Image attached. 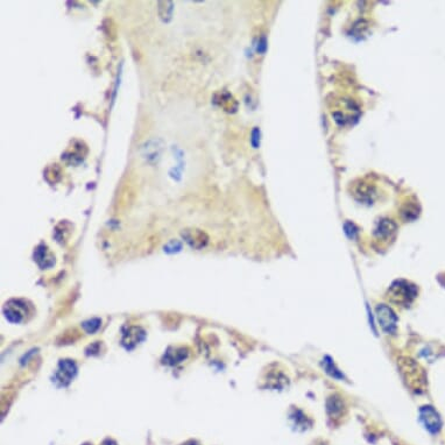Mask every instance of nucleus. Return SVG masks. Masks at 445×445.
Wrapping results in <instances>:
<instances>
[{"instance_id":"nucleus-1","label":"nucleus","mask_w":445,"mask_h":445,"mask_svg":"<svg viewBox=\"0 0 445 445\" xmlns=\"http://www.w3.org/2000/svg\"><path fill=\"white\" fill-rule=\"evenodd\" d=\"M334 103V109L331 110L332 117L340 125L348 124L353 120H357L359 117V108L354 104L351 99L340 98Z\"/></svg>"},{"instance_id":"nucleus-2","label":"nucleus","mask_w":445,"mask_h":445,"mask_svg":"<svg viewBox=\"0 0 445 445\" xmlns=\"http://www.w3.org/2000/svg\"><path fill=\"white\" fill-rule=\"evenodd\" d=\"M391 291V298L395 302H400V303H408L409 304L411 301L414 300L416 296V288L415 285H411L406 281H397L393 287L390 289Z\"/></svg>"},{"instance_id":"nucleus-3","label":"nucleus","mask_w":445,"mask_h":445,"mask_svg":"<svg viewBox=\"0 0 445 445\" xmlns=\"http://www.w3.org/2000/svg\"><path fill=\"white\" fill-rule=\"evenodd\" d=\"M5 317L11 323H21L27 316V305L21 300H11L4 307Z\"/></svg>"},{"instance_id":"nucleus-4","label":"nucleus","mask_w":445,"mask_h":445,"mask_svg":"<svg viewBox=\"0 0 445 445\" xmlns=\"http://www.w3.org/2000/svg\"><path fill=\"white\" fill-rule=\"evenodd\" d=\"M375 313H377V318L379 322V325L383 328V330L387 334H391L396 330V323H397V317L394 314V311L390 308H388L387 305H378L375 309Z\"/></svg>"},{"instance_id":"nucleus-5","label":"nucleus","mask_w":445,"mask_h":445,"mask_svg":"<svg viewBox=\"0 0 445 445\" xmlns=\"http://www.w3.org/2000/svg\"><path fill=\"white\" fill-rule=\"evenodd\" d=\"M77 374V366L72 360H61L58 364V370L56 371L54 381L61 386H68L70 381Z\"/></svg>"},{"instance_id":"nucleus-6","label":"nucleus","mask_w":445,"mask_h":445,"mask_svg":"<svg viewBox=\"0 0 445 445\" xmlns=\"http://www.w3.org/2000/svg\"><path fill=\"white\" fill-rule=\"evenodd\" d=\"M185 242L194 250H202L208 245L209 237L205 232L198 228H188L182 233Z\"/></svg>"},{"instance_id":"nucleus-7","label":"nucleus","mask_w":445,"mask_h":445,"mask_svg":"<svg viewBox=\"0 0 445 445\" xmlns=\"http://www.w3.org/2000/svg\"><path fill=\"white\" fill-rule=\"evenodd\" d=\"M375 195H377L375 187L366 181H360L359 183L353 185V196L359 202L370 204L374 201Z\"/></svg>"},{"instance_id":"nucleus-8","label":"nucleus","mask_w":445,"mask_h":445,"mask_svg":"<svg viewBox=\"0 0 445 445\" xmlns=\"http://www.w3.org/2000/svg\"><path fill=\"white\" fill-rule=\"evenodd\" d=\"M146 334L144 329L140 327H131L124 332L122 336V345L127 350H133L138 344H140L145 339Z\"/></svg>"},{"instance_id":"nucleus-9","label":"nucleus","mask_w":445,"mask_h":445,"mask_svg":"<svg viewBox=\"0 0 445 445\" xmlns=\"http://www.w3.org/2000/svg\"><path fill=\"white\" fill-rule=\"evenodd\" d=\"M421 420L430 433H437L441 429V418L433 407H423L421 409Z\"/></svg>"},{"instance_id":"nucleus-10","label":"nucleus","mask_w":445,"mask_h":445,"mask_svg":"<svg viewBox=\"0 0 445 445\" xmlns=\"http://www.w3.org/2000/svg\"><path fill=\"white\" fill-rule=\"evenodd\" d=\"M397 231V226L396 224L390 219L384 218L381 219L378 224L377 228H375V237H377L378 240H383V241H387L389 239L394 238V235L396 234Z\"/></svg>"},{"instance_id":"nucleus-11","label":"nucleus","mask_w":445,"mask_h":445,"mask_svg":"<svg viewBox=\"0 0 445 445\" xmlns=\"http://www.w3.org/2000/svg\"><path fill=\"white\" fill-rule=\"evenodd\" d=\"M34 261L39 265L40 268L46 270V268H51L52 266H54L55 258L51 253V251L48 250L47 246L40 245L34 251Z\"/></svg>"},{"instance_id":"nucleus-12","label":"nucleus","mask_w":445,"mask_h":445,"mask_svg":"<svg viewBox=\"0 0 445 445\" xmlns=\"http://www.w3.org/2000/svg\"><path fill=\"white\" fill-rule=\"evenodd\" d=\"M215 102L217 103L219 106H222L225 111L227 112H235V110L238 108V103L235 101L233 96L228 92H218L215 95Z\"/></svg>"},{"instance_id":"nucleus-13","label":"nucleus","mask_w":445,"mask_h":445,"mask_svg":"<svg viewBox=\"0 0 445 445\" xmlns=\"http://www.w3.org/2000/svg\"><path fill=\"white\" fill-rule=\"evenodd\" d=\"M188 358V350L187 348H169L166 352L164 363L168 365H177L182 363Z\"/></svg>"},{"instance_id":"nucleus-14","label":"nucleus","mask_w":445,"mask_h":445,"mask_svg":"<svg viewBox=\"0 0 445 445\" xmlns=\"http://www.w3.org/2000/svg\"><path fill=\"white\" fill-rule=\"evenodd\" d=\"M158 13L159 18L161 19V21L168 22L171 21L172 19V13H174V2L172 1H159L158 2Z\"/></svg>"},{"instance_id":"nucleus-15","label":"nucleus","mask_w":445,"mask_h":445,"mask_svg":"<svg viewBox=\"0 0 445 445\" xmlns=\"http://www.w3.org/2000/svg\"><path fill=\"white\" fill-rule=\"evenodd\" d=\"M45 177H46V180L49 182V183H52V184L57 183V182L61 180V177H62V171H61V168H59V166L56 164L49 166V167L46 169V171H45Z\"/></svg>"},{"instance_id":"nucleus-16","label":"nucleus","mask_w":445,"mask_h":445,"mask_svg":"<svg viewBox=\"0 0 445 445\" xmlns=\"http://www.w3.org/2000/svg\"><path fill=\"white\" fill-rule=\"evenodd\" d=\"M82 327L88 334H94V332H96L99 328H101V320H98V318H92V320L84 322V323L82 324Z\"/></svg>"},{"instance_id":"nucleus-17","label":"nucleus","mask_w":445,"mask_h":445,"mask_svg":"<svg viewBox=\"0 0 445 445\" xmlns=\"http://www.w3.org/2000/svg\"><path fill=\"white\" fill-rule=\"evenodd\" d=\"M324 367H325V370H327L328 373L330 374V375H332V377H334V378H343V374H341L340 372L338 371L336 367H334V363H332V361L329 359V358H325Z\"/></svg>"},{"instance_id":"nucleus-18","label":"nucleus","mask_w":445,"mask_h":445,"mask_svg":"<svg viewBox=\"0 0 445 445\" xmlns=\"http://www.w3.org/2000/svg\"><path fill=\"white\" fill-rule=\"evenodd\" d=\"M402 214L406 216L407 219H414L418 216V209L415 204H406L403 208Z\"/></svg>"},{"instance_id":"nucleus-19","label":"nucleus","mask_w":445,"mask_h":445,"mask_svg":"<svg viewBox=\"0 0 445 445\" xmlns=\"http://www.w3.org/2000/svg\"><path fill=\"white\" fill-rule=\"evenodd\" d=\"M101 445H118L117 442L111 440V438H106V440L103 441V443Z\"/></svg>"},{"instance_id":"nucleus-20","label":"nucleus","mask_w":445,"mask_h":445,"mask_svg":"<svg viewBox=\"0 0 445 445\" xmlns=\"http://www.w3.org/2000/svg\"><path fill=\"white\" fill-rule=\"evenodd\" d=\"M183 445H199V443L197 441H194V440H190V441H188V442H185V443L183 444Z\"/></svg>"},{"instance_id":"nucleus-21","label":"nucleus","mask_w":445,"mask_h":445,"mask_svg":"<svg viewBox=\"0 0 445 445\" xmlns=\"http://www.w3.org/2000/svg\"><path fill=\"white\" fill-rule=\"evenodd\" d=\"M84 445H90V444H84Z\"/></svg>"}]
</instances>
